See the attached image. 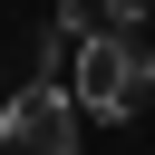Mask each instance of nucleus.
I'll return each instance as SVG.
<instances>
[{
    "label": "nucleus",
    "mask_w": 155,
    "mask_h": 155,
    "mask_svg": "<svg viewBox=\"0 0 155 155\" xmlns=\"http://www.w3.org/2000/svg\"><path fill=\"white\" fill-rule=\"evenodd\" d=\"M145 87H155V58H145V39L87 29V39L68 48V97H78L97 126H126V116L145 107Z\"/></svg>",
    "instance_id": "nucleus-1"
},
{
    "label": "nucleus",
    "mask_w": 155,
    "mask_h": 155,
    "mask_svg": "<svg viewBox=\"0 0 155 155\" xmlns=\"http://www.w3.org/2000/svg\"><path fill=\"white\" fill-rule=\"evenodd\" d=\"M155 0H97V29H116V39H136V19H145Z\"/></svg>",
    "instance_id": "nucleus-3"
},
{
    "label": "nucleus",
    "mask_w": 155,
    "mask_h": 155,
    "mask_svg": "<svg viewBox=\"0 0 155 155\" xmlns=\"http://www.w3.org/2000/svg\"><path fill=\"white\" fill-rule=\"evenodd\" d=\"M0 145H10V155H78V97H68L58 78L10 87V107H0Z\"/></svg>",
    "instance_id": "nucleus-2"
}]
</instances>
